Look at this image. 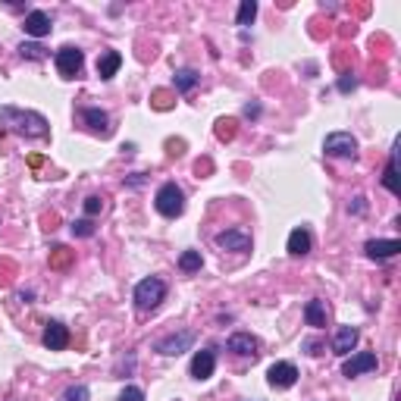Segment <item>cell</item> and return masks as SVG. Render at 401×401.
<instances>
[{
	"mask_svg": "<svg viewBox=\"0 0 401 401\" xmlns=\"http://www.w3.org/2000/svg\"><path fill=\"white\" fill-rule=\"evenodd\" d=\"M201 267H204L201 251H182V257H179V269H182V273H198Z\"/></svg>",
	"mask_w": 401,
	"mask_h": 401,
	"instance_id": "obj_21",
	"label": "cell"
},
{
	"mask_svg": "<svg viewBox=\"0 0 401 401\" xmlns=\"http://www.w3.org/2000/svg\"><path fill=\"white\" fill-rule=\"evenodd\" d=\"M151 104H154V110H170V107H173V94L170 91H154V94H151Z\"/></svg>",
	"mask_w": 401,
	"mask_h": 401,
	"instance_id": "obj_29",
	"label": "cell"
},
{
	"mask_svg": "<svg viewBox=\"0 0 401 401\" xmlns=\"http://www.w3.org/2000/svg\"><path fill=\"white\" fill-rule=\"evenodd\" d=\"M267 383L273 389H291L298 383V367L291 361H276L273 367L267 370Z\"/></svg>",
	"mask_w": 401,
	"mask_h": 401,
	"instance_id": "obj_6",
	"label": "cell"
},
{
	"mask_svg": "<svg viewBox=\"0 0 401 401\" xmlns=\"http://www.w3.org/2000/svg\"><path fill=\"white\" fill-rule=\"evenodd\" d=\"M398 157H395V151H392V157H389V163H385V176H383V185H385V192H392V194H398L401 188H398Z\"/></svg>",
	"mask_w": 401,
	"mask_h": 401,
	"instance_id": "obj_20",
	"label": "cell"
},
{
	"mask_svg": "<svg viewBox=\"0 0 401 401\" xmlns=\"http://www.w3.org/2000/svg\"><path fill=\"white\" fill-rule=\"evenodd\" d=\"M54 63H57V72H60L63 79H76L85 66V54L79 47H63V50H57Z\"/></svg>",
	"mask_w": 401,
	"mask_h": 401,
	"instance_id": "obj_5",
	"label": "cell"
},
{
	"mask_svg": "<svg viewBox=\"0 0 401 401\" xmlns=\"http://www.w3.org/2000/svg\"><path fill=\"white\" fill-rule=\"evenodd\" d=\"M82 120H85V126H88L94 135H104V138H107V135L113 132L110 116L100 110V107H85V110H82Z\"/></svg>",
	"mask_w": 401,
	"mask_h": 401,
	"instance_id": "obj_12",
	"label": "cell"
},
{
	"mask_svg": "<svg viewBox=\"0 0 401 401\" xmlns=\"http://www.w3.org/2000/svg\"><path fill=\"white\" fill-rule=\"evenodd\" d=\"M254 16H257V4H254V0H242L236 23H238V25H251V23H254Z\"/></svg>",
	"mask_w": 401,
	"mask_h": 401,
	"instance_id": "obj_23",
	"label": "cell"
},
{
	"mask_svg": "<svg viewBox=\"0 0 401 401\" xmlns=\"http://www.w3.org/2000/svg\"><path fill=\"white\" fill-rule=\"evenodd\" d=\"M72 236H79V238H91L94 236V223L85 216V220H76L72 223Z\"/></svg>",
	"mask_w": 401,
	"mask_h": 401,
	"instance_id": "obj_28",
	"label": "cell"
},
{
	"mask_svg": "<svg viewBox=\"0 0 401 401\" xmlns=\"http://www.w3.org/2000/svg\"><path fill=\"white\" fill-rule=\"evenodd\" d=\"M357 339H361V332H357L354 326H339V332H335V339H332V348H335V354L348 357V354L354 351Z\"/></svg>",
	"mask_w": 401,
	"mask_h": 401,
	"instance_id": "obj_17",
	"label": "cell"
},
{
	"mask_svg": "<svg viewBox=\"0 0 401 401\" xmlns=\"http://www.w3.org/2000/svg\"><path fill=\"white\" fill-rule=\"evenodd\" d=\"M69 260H72V251L69 248H63V245H57L54 254H50V267H66Z\"/></svg>",
	"mask_w": 401,
	"mask_h": 401,
	"instance_id": "obj_27",
	"label": "cell"
},
{
	"mask_svg": "<svg viewBox=\"0 0 401 401\" xmlns=\"http://www.w3.org/2000/svg\"><path fill=\"white\" fill-rule=\"evenodd\" d=\"M23 28H25V35H32V38H45V35H50V16L45 10H32L25 16V23H23Z\"/></svg>",
	"mask_w": 401,
	"mask_h": 401,
	"instance_id": "obj_14",
	"label": "cell"
},
{
	"mask_svg": "<svg viewBox=\"0 0 401 401\" xmlns=\"http://www.w3.org/2000/svg\"><path fill=\"white\" fill-rule=\"evenodd\" d=\"M88 398H91L88 385H69V389L63 392V401H88Z\"/></svg>",
	"mask_w": 401,
	"mask_h": 401,
	"instance_id": "obj_26",
	"label": "cell"
},
{
	"mask_svg": "<svg viewBox=\"0 0 401 401\" xmlns=\"http://www.w3.org/2000/svg\"><path fill=\"white\" fill-rule=\"evenodd\" d=\"M323 151H326V157H335V160H354L357 138L351 132H332V135H326Z\"/></svg>",
	"mask_w": 401,
	"mask_h": 401,
	"instance_id": "obj_4",
	"label": "cell"
},
{
	"mask_svg": "<svg viewBox=\"0 0 401 401\" xmlns=\"http://www.w3.org/2000/svg\"><path fill=\"white\" fill-rule=\"evenodd\" d=\"M326 317H330V310H326V301H320V298L308 301V308H304V320H308V326L320 330V326H326Z\"/></svg>",
	"mask_w": 401,
	"mask_h": 401,
	"instance_id": "obj_19",
	"label": "cell"
},
{
	"mask_svg": "<svg viewBox=\"0 0 401 401\" xmlns=\"http://www.w3.org/2000/svg\"><path fill=\"white\" fill-rule=\"evenodd\" d=\"M120 66H122V54H120V50H107V54L98 57V76L100 79H113Z\"/></svg>",
	"mask_w": 401,
	"mask_h": 401,
	"instance_id": "obj_18",
	"label": "cell"
},
{
	"mask_svg": "<svg viewBox=\"0 0 401 401\" xmlns=\"http://www.w3.org/2000/svg\"><path fill=\"white\" fill-rule=\"evenodd\" d=\"M216 245L226 248V251H248L251 248V236L242 229H226L216 236Z\"/></svg>",
	"mask_w": 401,
	"mask_h": 401,
	"instance_id": "obj_15",
	"label": "cell"
},
{
	"mask_svg": "<svg viewBox=\"0 0 401 401\" xmlns=\"http://www.w3.org/2000/svg\"><path fill=\"white\" fill-rule=\"evenodd\" d=\"M41 342H45V348H50V351H63V348L69 345V330L60 323V320H50V323L45 326Z\"/></svg>",
	"mask_w": 401,
	"mask_h": 401,
	"instance_id": "obj_10",
	"label": "cell"
},
{
	"mask_svg": "<svg viewBox=\"0 0 401 401\" xmlns=\"http://www.w3.org/2000/svg\"><path fill=\"white\" fill-rule=\"evenodd\" d=\"M154 207H157L160 216H166V220H176V216L185 214V192H182L176 182H166V185L157 188Z\"/></svg>",
	"mask_w": 401,
	"mask_h": 401,
	"instance_id": "obj_2",
	"label": "cell"
},
{
	"mask_svg": "<svg viewBox=\"0 0 401 401\" xmlns=\"http://www.w3.org/2000/svg\"><path fill=\"white\" fill-rule=\"evenodd\" d=\"M226 348H229L232 354H238V357H257V339H254L251 332H236V335H229V342H226Z\"/></svg>",
	"mask_w": 401,
	"mask_h": 401,
	"instance_id": "obj_11",
	"label": "cell"
},
{
	"mask_svg": "<svg viewBox=\"0 0 401 401\" xmlns=\"http://www.w3.org/2000/svg\"><path fill=\"white\" fill-rule=\"evenodd\" d=\"M214 370H216V354L210 351V348H204V351H198L192 357V376L198 379V383L214 376Z\"/></svg>",
	"mask_w": 401,
	"mask_h": 401,
	"instance_id": "obj_13",
	"label": "cell"
},
{
	"mask_svg": "<svg viewBox=\"0 0 401 401\" xmlns=\"http://www.w3.org/2000/svg\"><path fill=\"white\" fill-rule=\"evenodd\" d=\"M245 116H260V107L257 104H248L245 107Z\"/></svg>",
	"mask_w": 401,
	"mask_h": 401,
	"instance_id": "obj_34",
	"label": "cell"
},
{
	"mask_svg": "<svg viewBox=\"0 0 401 401\" xmlns=\"http://www.w3.org/2000/svg\"><path fill=\"white\" fill-rule=\"evenodd\" d=\"M100 210H104V198H98V194H91V198H85V216H98Z\"/></svg>",
	"mask_w": 401,
	"mask_h": 401,
	"instance_id": "obj_30",
	"label": "cell"
},
{
	"mask_svg": "<svg viewBox=\"0 0 401 401\" xmlns=\"http://www.w3.org/2000/svg\"><path fill=\"white\" fill-rule=\"evenodd\" d=\"M351 88H357V79L354 76H342L339 79V91H351Z\"/></svg>",
	"mask_w": 401,
	"mask_h": 401,
	"instance_id": "obj_33",
	"label": "cell"
},
{
	"mask_svg": "<svg viewBox=\"0 0 401 401\" xmlns=\"http://www.w3.org/2000/svg\"><path fill=\"white\" fill-rule=\"evenodd\" d=\"M236 126H238L236 120H216V138L220 141H232L236 138Z\"/></svg>",
	"mask_w": 401,
	"mask_h": 401,
	"instance_id": "obj_24",
	"label": "cell"
},
{
	"mask_svg": "<svg viewBox=\"0 0 401 401\" xmlns=\"http://www.w3.org/2000/svg\"><path fill=\"white\" fill-rule=\"evenodd\" d=\"M348 214H354V216H364V214H367V198H354L351 204H348Z\"/></svg>",
	"mask_w": 401,
	"mask_h": 401,
	"instance_id": "obj_32",
	"label": "cell"
},
{
	"mask_svg": "<svg viewBox=\"0 0 401 401\" xmlns=\"http://www.w3.org/2000/svg\"><path fill=\"white\" fill-rule=\"evenodd\" d=\"M198 82H201V76H198L194 69H179V72H176V91H179V94L192 91Z\"/></svg>",
	"mask_w": 401,
	"mask_h": 401,
	"instance_id": "obj_22",
	"label": "cell"
},
{
	"mask_svg": "<svg viewBox=\"0 0 401 401\" xmlns=\"http://www.w3.org/2000/svg\"><path fill=\"white\" fill-rule=\"evenodd\" d=\"M0 132H16L23 138H47L50 126L41 113L19 110V107H0Z\"/></svg>",
	"mask_w": 401,
	"mask_h": 401,
	"instance_id": "obj_1",
	"label": "cell"
},
{
	"mask_svg": "<svg viewBox=\"0 0 401 401\" xmlns=\"http://www.w3.org/2000/svg\"><path fill=\"white\" fill-rule=\"evenodd\" d=\"M398 251H401L398 238H373V242L364 245V254H367L370 260H389V257H395Z\"/></svg>",
	"mask_w": 401,
	"mask_h": 401,
	"instance_id": "obj_9",
	"label": "cell"
},
{
	"mask_svg": "<svg viewBox=\"0 0 401 401\" xmlns=\"http://www.w3.org/2000/svg\"><path fill=\"white\" fill-rule=\"evenodd\" d=\"M120 401H144V392L138 389V385H126V389H122V395H120Z\"/></svg>",
	"mask_w": 401,
	"mask_h": 401,
	"instance_id": "obj_31",
	"label": "cell"
},
{
	"mask_svg": "<svg viewBox=\"0 0 401 401\" xmlns=\"http://www.w3.org/2000/svg\"><path fill=\"white\" fill-rule=\"evenodd\" d=\"M19 54H23V60H45L47 50L41 45H19Z\"/></svg>",
	"mask_w": 401,
	"mask_h": 401,
	"instance_id": "obj_25",
	"label": "cell"
},
{
	"mask_svg": "<svg viewBox=\"0 0 401 401\" xmlns=\"http://www.w3.org/2000/svg\"><path fill=\"white\" fill-rule=\"evenodd\" d=\"M192 342H194V332L192 330H182V332H173V335H166V339H160L157 342V351L166 354V357H176L182 351H188V348H192Z\"/></svg>",
	"mask_w": 401,
	"mask_h": 401,
	"instance_id": "obj_8",
	"label": "cell"
},
{
	"mask_svg": "<svg viewBox=\"0 0 401 401\" xmlns=\"http://www.w3.org/2000/svg\"><path fill=\"white\" fill-rule=\"evenodd\" d=\"M166 298V282L157 279V276H148L135 286V308L138 310H154L160 301Z\"/></svg>",
	"mask_w": 401,
	"mask_h": 401,
	"instance_id": "obj_3",
	"label": "cell"
},
{
	"mask_svg": "<svg viewBox=\"0 0 401 401\" xmlns=\"http://www.w3.org/2000/svg\"><path fill=\"white\" fill-rule=\"evenodd\" d=\"M379 367V357L373 351H357L351 357H345V364H342V376H361V373H370V370Z\"/></svg>",
	"mask_w": 401,
	"mask_h": 401,
	"instance_id": "obj_7",
	"label": "cell"
},
{
	"mask_svg": "<svg viewBox=\"0 0 401 401\" xmlns=\"http://www.w3.org/2000/svg\"><path fill=\"white\" fill-rule=\"evenodd\" d=\"M310 245H313V238H310V232L304 229V226H298V229H291L289 232V254L291 257H304V254H310Z\"/></svg>",
	"mask_w": 401,
	"mask_h": 401,
	"instance_id": "obj_16",
	"label": "cell"
}]
</instances>
